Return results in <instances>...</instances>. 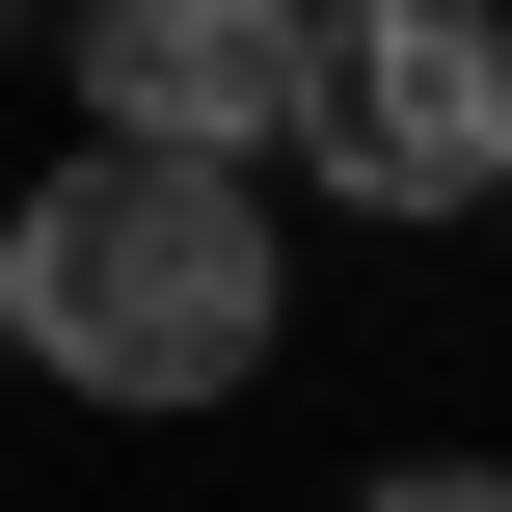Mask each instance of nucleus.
Segmentation results:
<instances>
[{
	"instance_id": "obj_4",
	"label": "nucleus",
	"mask_w": 512,
	"mask_h": 512,
	"mask_svg": "<svg viewBox=\"0 0 512 512\" xmlns=\"http://www.w3.org/2000/svg\"><path fill=\"white\" fill-rule=\"evenodd\" d=\"M351 512H512V459H405V486H351Z\"/></svg>"
},
{
	"instance_id": "obj_5",
	"label": "nucleus",
	"mask_w": 512,
	"mask_h": 512,
	"mask_svg": "<svg viewBox=\"0 0 512 512\" xmlns=\"http://www.w3.org/2000/svg\"><path fill=\"white\" fill-rule=\"evenodd\" d=\"M0 27H27V0H0Z\"/></svg>"
},
{
	"instance_id": "obj_2",
	"label": "nucleus",
	"mask_w": 512,
	"mask_h": 512,
	"mask_svg": "<svg viewBox=\"0 0 512 512\" xmlns=\"http://www.w3.org/2000/svg\"><path fill=\"white\" fill-rule=\"evenodd\" d=\"M270 162H324L351 216H486V189H512V27H486V0H324Z\"/></svg>"
},
{
	"instance_id": "obj_1",
	"label": "nucleus",
	"mask_w": 512,
	"mask_h": 512,
	"mask_svg": "<svg viewBox=\"0 0 512 512\" xmlns=\"http://www.w3.org/2000/svg\"><path fill=\"white\" fill-rule=\"evenodd\" d=\"M270 189L243 162H189V135H108V162H54L27 216H0V324H27V378H81V405H243L270 378Z\"/></svg>"
},
{
	"instance_id": "obj_3",
	"label": "nucleus",
	"mask_w": 512,
	"mask_h": 512,
	"mask_svg": "<svg viewBox=\"0 0 512 512\" xmlns=\"http://www.w3.org/2000/svg\"><path fill=\"white\" fill-rule=\"evenodd\" d=\"M297 27H324V0H54L81 108H108V135H189V162H270V108H297Z\"/></svg>"
}]
</instances>
